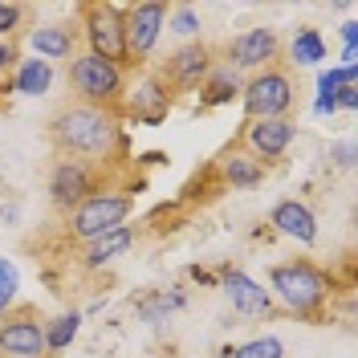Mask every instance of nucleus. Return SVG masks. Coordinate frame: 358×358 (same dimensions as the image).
I'll list each match as a JSON object with an SVG mask.
<instances>
[{
  "instance_id": "f257e3e1",
  "label": "nucleus",
  "mask_w": 358,
  "mask_h": 358,
  "mask_svg": "<svg viewBox=\"0 0 358 358\" xmlns=\"http://www.w3.org/2000/svg\"><path fill=\"white\" fill-rule=\"evenodd\" d=\"M49 138L62 151V159H82V163H102L122 147V127L118 114L106 106H86V102H69L53 114Z\"/></svg>"
},
{
  "instance_id": "f03ea898",
  "label": "nucleus",
  "mask_w": 358,
  "mask_h": 358,
  "mask_svg": "<svg viewBox=\"0 0 358 358\" xmlns=\"http://www.w3.org/2000/svg\"><path fill=\"white\" fill-rule=\"evenodd\" d=\"M326 293H330V281L310 261H281L268 273V297H277L285 310L301 313V317H313V313L322 310Z\"/></svg>"
},
{
  "instance_id": "7ed1b4c3",
  "label": "nucleus",
  "mask_w": 358,
  "mask_h": 358,
  "mask_svg": "<svg viewBox=\"0 0 358 358\" xmlns=\"http://www.w3.org/2000/svg\"><path fill=\"white\" fill-rule=\"evenodd\" d=\"M131 216V196H122V192H94L86 200L78 203V208H69L66 212V232L73 241H98V236H106L114 228H122Z\"/></svg>"
},
{
  "instance_id": "20e7f679",
  "label": "nucleus",
  "mask_w": 358,
  "mask_h": 358,
  "mask_svg": "<svg viewBox=\"0 0 358 358\" xmlns=\"http://www.w3.org/2000/svg\"><path fill=\"white\" fill-rule=\"evenodd\" d=\"M69 86L78 94V102H86V106H106L114 110V102L122 98V69L110 66V62H102V57H94V53H78V57H69Z\"/></svg>"
},
{
  "instance_id": "39448f33",
  "label": "nucleus",
  "mask_w": 358,
  "mask_h": 358,
  "mask_svg": "<svg viewBox=\"0 0 358 358\" xmlns=\"http://www.w3.org/2000/svg\"><path fill=\"white\" fill-rule=\"evenodd\" d=\"M245 114L248 118H285L293 110V102H297V86H293V78L285 69L268 66L261 73H252L245 86Z\"/></svg>"
},
{
  "instance_id": "423d86ee",
  "label": "nucleus",
  "mask_w": 358,
  "mask_h": 358,
  "mask_svg": "<svg viewBox=\"0 0 358 358\" xmlns=\"http://www.w3.org/2000/svg\"><path fill=\"white\" fill-rule=\"evenodd\" d=\"M82 29H86V53L110 62V66H127V33H122V8L118 4H86L82 8Z\"/></svg>"
},
{
  "instance_id": "0eeeda50",
  "label": "nucleus",
  "mask_w": 358,
  "mask_h": 358,
  "mask_svg": "<svg viewBox=\"0 0 358 358\" xmlns=\"http://www.w3.org/2000/svg\"><path fill=\"white\" fill-rule=\"evenodd\" d=\"M167 29V4L147 0V4H131L122 8V33H127V66L151 57V49L159 45Z\"/></svg>"
},
{
  "instance_id": "6e6552de",
  "label": "nucleus",
  "mask_w": 358,
  "mask_h": 358,
  "mask_svg": "<svg viewBox=\"0 0 358 358\" xmlns=\"http://www.w3.org/2000/svg\"><path fill=\"white\" fill-rule=\"evenodd\" d=\"M45 322L37 317V310H21L4 313L0 322V358H45Z\"/></svg>"
},
{
  "instance_id": "1a4fd4ad",
  "label": "nucleus",
  "mask_w": 358,
  "mask_h": 358,
  "mask_svg": "<svg viewBox=\"0 0 358 358\" xmlns=\"http://www.w3.org/2000/svg\"><path fill=\"white\" fill-rule=\"evenodd\" d=\"M98 183H94V167L82 163V159H57L53 171H49V200L57 203L62 212L78 208V203L94 196Z\"/></svg>"
},
{
  "instance_id": "9d476101",
  "label": "nucleus",
  "mask_w": 358,
  "mask_h": 358,
  "mask_svg": "<svg viewBox=\"0 0 358 358\" xmlns=\"http://www.w3.org/2000/svg\"><path fill=\"white\" fill-rule=\"evenodd\" d=\"M277 53H281V37L273 29H265V24L261 29H248V33L228 41V62H232V69L261 73V69H268V62H277Z\"/></svg>"
},
{
  "instance_id": "9b49d317",
  "label": "nucleus",
  "mask_w": 358,
  "mask_h": 358,
  "mask_svg": "<svg viewBox=\"0 0 358 358\" xmlns=\"http://www.w3.org/2000/svg\"><path fill=\"white\" fill-rule=\"evenodd\" d=\"M208 73H212V49L203 41H187L167 57V66H163L159 78L171 90H192V86H200Z\"/></svg>"
},
{
  "instance_id": "f8f14e48",
  "label": "nucleus",
  "mask_w": 358,
  "mask_h": 358,
  "mask_svg": "<svg viewBox=\"0 0 358 358\" xmlns=\"http://www.w3.org/2000/svg\"><path fill=\"white\" fill-rule=\"evenodd\" d=\"M289 143H293V122L289 118H248L245 147H248L252 159H261V163L281 159L285 151H289Z\"/></svg>"
},
{
  "instance_id": "ddd939ff",
  "label": "nucleus",
  "mask_w": 358,
  "mask_h": 358,
  "mask_svg": "<svg viewBox=\"0 0 358 358\" xmlns=\"http://www.w3.org/2000/svg\"><path fill=\"white\" fill-rule=\"evenodd\" d=\"M220 285H224V293H228V301H232L241 313H248V317H261V313L273 310V297H268V289H265V285H257L252 277H245L241 268L224 265L220 268Z\"/></svg>"
},
{
  "instance_id": "4468645a",
  "label": "nucleus",
  "mask_w": 358,
  "mask_h": 358,
  "mask_svg": "<svg viewBox=\"0 0 358 358\" xmlns=\"http://www.w3.org/2000/svg\"><path fill=\"white\" fill-rule=\"evenodd\" d=\"M167 110H171V86H167L159 73H147L131 94V114L138 118V122L155 127V122L167 118Z\"/></svg>"
},
{
  "instance_id": "2eb2a0df",
  "label": "nucleus",
  "mask_w": 358,
  "mask_h": 358,
  "mask_svg": "<svg viewBox=\"0 0 358 358\" xmlns=\"http://www.w3.org/2000/svg\"><path fill=\"white\" fill-rule=\"evenodd\" d=\"M268 224L281 236L297 241V245H313L317 241V216L310 212V203H301V200H281L268 212Z\"/></svg>"
},
{
  "instance_id": "dca6fc26",
  "label": "nucleus",
  "mask_w": 358,
  "mask_h": 358,
  "mask_svg": "<svg viewBox=\"0 0 358 358\" xmlns=\"http://www.w3.org/2000/svg\"><path fill=\"white\" fill-rule=\"evenodd\" d=\"M73 29L69 24H37L33 33H29V49L37 53V57H49V62H66L73 57Z\"/></svg>"
},
{
  "instance_id": "f3484780",
  "label": "nucleus",
  "mask_w": 358,
  "mask_h": 358,
  "mask_svg": "<svg viewBox=\"0 0 358 358\" xmlns=\"http://www.w3.org/2000/svg\"><path fill=\"white\" fill-rule=\"evenodd\" d=\"M131 245H134V228L131 224H122V228H114V232H106V236L90 241L86 252H82V265L86 268H102V265H110L114 257H122Z\"/></svg>"
},
{
  "instance_id": "a211bd4d",
  "label": "nucleus",
  "mask_w": 358,
  "mask_h": 358,
  "mask_svg": "<svg viewBox=\"0 0 358 358\" xmlns=\"http://www.w3.org/2000/svg\"><path fill=\"white\" fill-rule=\"evenodd\" d=\"M220 176L232 183V187H257L265 179V163L252 159L248 151H228L220 163Z\"/></svg>"
},
{
  "instance_id": "6ab92c4d",
  "label": "nucleus",
  "mask_w": 358,
  "mask_h": 358,
  "mask_svg": "<svg viewBox=\"0 0 358 358\" xmlns=\"http://www.w3.org/2000/svg\"><path fill=\"white\" fill-rule=\"evenodd\" d=\"M289 57L297 66H317V62H326V41H322V33L317 29H297L289 41Z\"/></svg>"
},
{
  "instance_id": "aec40b11",
  "label": "nucleus",
  "mask_w": 358,
  "mask_h": 358,
  "mask_svg": "<svg viewBox=\"0 0 358 358\" xmlns=\"http://www.w3.org/2000/svg\"><path fill=\"white\" fill-rule=\"evenodd\" d=\"M203 82H208V86H203V106H220V102H228L232 94H241V82H236V69L232 66L212 69Z\"/></svg>"
},
{
  "instance_id": "412c9836",
  "label": "nucleus",
  "mask_w": 358,
  "mask_h": 358,
  "mask_svg": "<svg viewBox=\"0 0 358 358\" xmlns=\"http://www.w3.org/2000/svg\"><path fill=\"white\" fill-rule=\"evenodd\" d=\"M53 86V66L49 62H21V69H17V94H45V90Z\"/></svg>"
},
{
  "instance_id": "4be33fe9",
  "label": "nucleus",
  "mask_w": 358,
  "mask_h": 358,
  "mask_svg": "<svg viewBox=\"0 0 358 358\" xmlns=\"http://www.w3.org/2000/svg\"><path fill=\"white\" fill-rule=\"evenodd\" d=\"M78 326H82V313H62V317L45 322V350H49V355L66 350L69 342L78 338Z\"/></svg>"
},
{
  "instance_id": "5701e85b",
  "label": "nucleus",
  "mask_w": 358,
  "mask_h": 358,
  "mask_svg": "<svg viewBox=\"0 0 358 358\" xmlns=\"http://www.w3.org/2000/svg\"><path fill=\"white\" fill-rule=\"evenodd\" d=\"M138 317L143 322H151V326H159L167 313H176V310H183V293H151V297H143L138 306Z\"/></svg>"
},
{
  "instance_id": "b1692460",
  "label": "nucleus",
  "mask_w": 358,
  "mask_h": 358,
  "mask_svg": "<svg viewBox=\"0 0 358 358\" xmlns=\"http://www.w3.org/2000/svg\"><path fill=\"white\" fill-rule=\"evenodd\" d=\"M232 358H285V346H281V338H252V342H241L236 350H232Z\"/></svg>"
},
{
  "instance_id": "393cba45",
  "label": "nucleus",
  "mask_w": 358,
  "mask_h": 358,
  "mask_svg": "<svg viewBox=\"0 0 358 358\" xmlns=\"http://www.w3.org/2000/svg\"><path fill=\"white\" fill-rule=\"evenodd\" d=\"M167 21H171V33H179V37H196V33H200V13H196V8H187V4L171 8V13H167Z\"/></svg>"
},
{
  "instance_id": "a878e982",
  "label": "nucleus",
  "mask_w": 358,
  "mask_h": 358,
  "mask_svg": "<svg viewBox=\"0 0 358 358\" xmlns=\"http://www.w3.org/2000/svg\"><path fill=\"white\" fill-rule=\"evenodd\" d=\"M21 17H24L21 4H13V0H0V41H8V37L21 29Z\"/></svg>"
},
{
  "instance_id": "bb28decb",
  "label": "nucleus",
  "mask_w": 358,
  "mask_h": 358,
  "mask_svg": "<svg viewBox=\"0 0 358 358\" xmlns=\"http://www.w3.org/2000/svg\"><path fill=\"white\" fill-rule=\"evenodd\" d=\"M334 102H338V106H346V110H355V106H358V90H355V82L338 86V90H334Z\"/></svg>"
},
{
  "instance_id": "cd10ccee",
  "label": "nucleus",
  "mask_w": 358,
  "mask_h": 358,
  "mask_svg": "<svg viewBox=\"0 0 358 358\" xmlns=\"http://www.w3.org/2000/svg\"><path fill=\"white\" fill-rule=\"evenodd\" d=\"M13 62H17V45H13V41H0V69H8Z\"/></svg>"
},
{
  "instance_id": "c85d7f7f",
  "label": "nucleus",
  "mask_w": 358,
  "mask_h": 358,
  "mask_svg": "<svg viewBox=\"0 0 358 358\" xmlns=\"http://www.w3.org/2000/svg\"><path fill=\"white\" fill-rule=\"evenodd\" d=\"M342 41H346V49H355V41H358V24L355 21L342 24Z\"/></svg>"
},
{
  "instance_id": "c756f323",
  "label": "nucleus",
  "mask_w": 358,
  "mask_h": 358,
  "mask_svg": "<svg viewBox=\"0 0 358 358\" xmlns=\"http://www.w3.org/2000/svg\"><path fill=\"white\" fill-rule=\"evenodd\" d=\"M334 110H338L334 94H322V98H317V114H334Z\"/></svg>"
},
{
  "instance_id": "7c9ffc66",
  "label": "nucleus",
  "mask_w": 358,
  "mask_h": 358,
  "mask_svg": "<svg viewBox=\"0 0 358 358\" xmlns=\"http://www.w3.org/2000/svg\"><path fill=\"white\" fill-rule=\"evenodd\" d=\"M17 216H21V208H17V203H8V208H0V224L17 220Z\"/></svg>"
},
{
  "instance_id": "2f4dec72",
  "label": "nucleus",
  "mask_w": 358,
  "mask_h": 358,
  "mask_svg": "<svg viewBox=\"0 0 358 358\" xmlns=\"http://www.w3.org/2000/svg\"><path fill=\"white\" fill-rule=\"evenodd\" d=\"M338 163H342V167H350V163H355V147H350V143L338 151Z\"/></svg>"
},
{
  "instance_id": "473e14b6",
  "label": "nucleus",
  "mask_w": 358,
  "mask_h": 358,
  "mask_svg": "<svg viewBox=\"0 0 358 358\" xmlns=\"http://www.w3.org/2000/svg\"><path fill=\"white\" fill-rule=\"evenodd\" d=\"M13 273H17V268H13L8 261H4V257H0V277H13Z\"/></svg>"
},
{
  "instance_id": "72a5a7b5",
  "label": "nucleus",
  "mask_w": 358,
  "mask_h": 358,
  "mask_svg": "<svg viewBox=\"0 0 358 358\" xmlns=\"http://www.w3.org/2000/svg\"><path fill=\"white\" fill-rule=\"evenodd\" d=\"M4 313H8V310H0V322H4Z\"/></svg>"
}]
</instances>
